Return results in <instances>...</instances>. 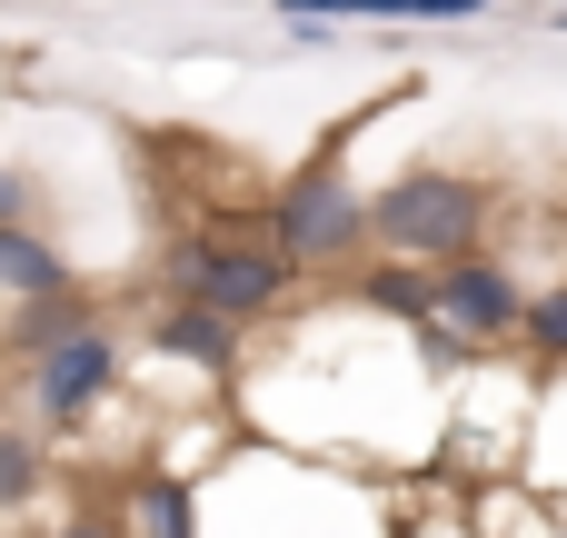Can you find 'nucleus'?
Here are the masks:
<instances>
[{
	"label": "nucleus",
	"instance_id": "10",
	"mask_svg": "<svg viewBox=\"0 0 567 538\" xmlns=\"http://www.w3.org/2000/svg\"><path fill=\"white\" fill-rule=\"evenodd\" d=\"M70 260L30 230V220H0V300H30V290H60Z\"/></svg>",
	"mask_w": 567,
	"mask_h": 538
},
{
	"label": "nucleus",
	"instance_id": "1",
	"mask_svg": "<svg viewBox=\"0 0 567 538\" xmlns=\"http://www.w3.org/2000/svg\"><path fill=\"white\" fill-rule=\"evenodd\" d=\"M488 220H498V190L478 170H449V160H419V170L369 190V250L419 260V270H439L458 250H488Z\"/></svg>",
	"mask_w": 567,
	"mask_h": 538
},
{
	"label": "nucleus",
	"instance_id": "8",
	"mask_svg": "<svg viewBox=\"0 0 567 538\" xmlns=\"http://www.w3.org/2000/svg\"><path fill=\"white\" fill-rule=\"evenodd\" d=\"M279 20H329V30H349V20H419V30H458V20H488L498 0H269Z\"/></svg>",
	"mask_w": 567,
	"mask_h": 538
},
{
	"label": "nucleus",
	"instance_id": "9",
	"mask_svg": "<svg viewBox=\"0 0 567 538\" xmlns=\"http://www.w3.org/2000/svg\"><path fill=\"white\" fill-rule=\"evenodd\" d=\"M120 519H130V538H199V489L179 469H140L130 499H120Z\"/></svg>",
	"mask_w": 567,
	"mask_h": 538
},
{
	"label": "nucleus",
	"instance_id": "2",
	"mask_svg": "<svg viewBox=\"0 0 567 538\" xmlns=\"http://www.w3.org/2000/svg\"><path fill=\"white\" fill-rule=\"evenodd\" d=\"M299 280H309V270H299L279 240H249V230L169 240V300H199V309H219V319H239V329L279 319V309L299 300Z\"/></svg>",
	"mask_w": 567,
	"mask_h": 538
},
{
	"label": "nucleus",
	"instance_id": "15",
	"mask_svg": "<svg viewBox=\"0 0 567 538\" xmlns=\"http://www.w3.org/2000/svg\"><path fill=\"white\" fill-rule=\"evenodd\" d=\"M548 30H567V0H548Z\"/></svg>",
	"mask_w": 567,
	"mask_h": 538
},
{
	"label": "nucleus",
	"instance_id": "5",
	"mask_svg": "<svg viewBox=\"0 0 567 538\" xmlns=\"http://www.w3.org/2000/svg\"><path fill=\"white\" fill-rule=\"evenodd\" d=\"M429 300H439V319L468 329L478 349L518 339V319H528V280H518L498 250H458V260H439V270H429Z\"/></svg>",
	"mask_w": 567,
	"mask_h": 538
},
{
	"label": "nucleus",
	"instance_id": "6",
	"mask_svg": "<svg viewBox=\"0 0 567 538\" xmlns=\"http://www.w3.org/2000/svg\"><path fill=\"white\" fill-rule=\"evenodd\" d=\"M150 359H179V369L239 389V369H249V329L219 319V309H199V300H169V309L150 319Z\"/></svg>",
	"mask_w": 567,
	"mask_h": 538
},
{
	"label": "nucleus",
	"instance_id": "13",
	"mask_svg": "<svg viewBox=\"0 0 567 538\" xmlns=\"http://www.w3.org/2000/svg\"><path fill=\"white\" fill-rule=\"evenodd\" d=\"M40 538H130V519L120 509H70V519H50Z\"/></svg>",
	"mask_w": 567,
	"mask_h": 538
},
{
	"label": "nucleus",
	"instance_id": "4",
	"mask_svg": "<svg viewBox=\"0 0 567 538\" xmlns=\"http://www.w3.org/2000/svg\"><path fill=\"white\" fill-rule=\"evenodd\" d=\"M120 379H130L120 339H110V329H70L60 349H40V359H30V409H40V429H50V439H70V449H80V429L120 399Z\"/></svg>",
	"mask_w": 567,
	"mask_h": 538
},
{
	"label": "nucleus",
	"instance_id": "3",
	"mask_svg": "<svg viewBox=\"0 0 567 538\" xmlns=\"http://www.w3.org/2000/svg\"><path fill=\"white\" fill-rule=\"evenodd\" d=\"M339 150H349V140H329L319 160H299V170L269 190V240H279L299 270H359V260H369V190L349 180Z\"/></svg>",
	"mask_w": 567,
	"mask_h": 538
},
{
	"label": "nucleus",
	"instance_id": "7",
	"mask_svg": "<svg viewBox=\"0 0 567 538\" xmlns=\"http://www.w3.org/2000/svg\"><path fill=\"white\" fill-rule=\"evenodd\" d=\"M70 329H100V290H80V280L10 300V319H0V349H10V359H40V349H60Z\"/></svg>",
	"mask_w": 567,
	"mask_h": 538
},
{
	"label": "nucleus",
	"instance_id": "14",
	"mask_svg": "<svg viewBox=\"0 0 567 538\" xmlns=\"http://www.w3.org/2000/svg\"><path fill=\"white\" fill-rule=\"evenodd\" d=\"M30 210H40V180L20 160H0V220H30Z\"/></svg>",
	"mask_w": 567,
	"mask_h": 538
},
{
	"label": "nucleus",
	"instance_id": "12",
	"mask_svg": "<svg viewBox=\"0 0 567 538\" xmlns=\"http://www.w3.org/2000/svg\"><path fill=\"white\" fill-rule=\"evenodd\" d=\"M518 339H528V349H538L548 369L567 359V280H548V290L528 300V319H518Z\"/></svg>",
	"mask_w": 567,
	"mask_h": 538
},
{
	"label": "nucleus",
	"instance_id": "11",
	"mask_svg": "<svg viewBox=\"0 0 567 538\" xmlns=\"http://www.w3.org/2000/svg\"><path fill=\"white\" fill-rule=\"evenodd\" d=\"M40 489H50V459H40V439H20V429L0 419V519L40 509Z\"/></svg>",
	"mask_w": 567,
	"mask_h": 538
}]
</instances>
